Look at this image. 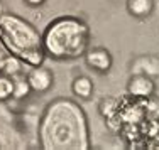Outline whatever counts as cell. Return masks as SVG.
<instances>
[{
    "label": "cell",
    "instance_id": "6da1fadb",
    "mask_svg": "<svg viewBox=\"0 0 159 150\" xmlns=\"http://www.w3.org/2000/svg\"><path fill=\"white\" fill-rule=\"evenodd\" d=\"M41 145L44 148H88V130L83 111L70 100L48 105L41 120Z\"/></svg>",
    "mask_w": 159,
    "mask_h": 150
},
{
    "label": "cell",
    "instance_id": "7a4b0ae2",
    "mask_svg": "<svg viewBox=\"0 0 159 150\" xmlns=\"http://www.w3.org/2000/svg\"><path fill=\"white\" fill-rule=\"evenodd\" d=\"M90 31L76 17H59L48 25L43 36L44 52L54 59H75L85 54Z\"/></svg>",
    "mask_w": 159,
    "mask_h": 150
},
{
    "label": "cell",
    "instance_id": "3957f363",
    "mask_svg": "<svg viewBox=\"0 0 159 150\" xmlns=\"http://www.w3.org/2000/svg\"><path fill=\"white\" fill-rule=\"evenodd\" d=\"M0 31L2 42L10 54L31 66H41L44 59L43 37L32 24L14 14H3L0 17Z\"/></svg>",
    "mask_w": 159,
    "mask_h": 150
},
{
    "label": "cell",
    "instance_id": "277c9868",
    "mask_svg": "<svg viewBox=\"0 0 159 150\" xmlns=\"http://www.w3.org/2000/svg\"><path fill=\"white\" fill-rule=\"evenodd\" d=\"M52 81H54V76L48 67L34 66L27 74V83L32 91L36 93H46L52 86Z\"/></svg>",
    "mask_w": 159,
    "mask_h": 150
},
{
    "label": "cell",
    "instance_id": "5b68a950",
    "mask_svg": "<svg viewBox=\"0 0 159 150\" xmlns=\"http://www.w3.org/2000/svg\"><path fill=\"white\" fill-rule=\"evenodd\" d=\"M127 89H129V95L135 96V98H151L154 95L156 86H154V81L149 76L135 74V76L130 78Z\"/></svg>",
    "mask_w": 159,
    "mask_h": 150
},
{
    "label": "cell",
    "instance_id": "8992f818",
    "mask_svg": "<svg viewBox=\"0 0 159 150\" xmlns=\"http://www.w3.org/2000/svg\"><path fill=\"white\" fill-rule=\"evenodd\" d=\"M85 61L92 69H97L100 73H107L112 67V56L110 52L103 47H97V49H90L85 54Z\"/></svg>",
    "mask_w": 159,
    "mask_h": 150
},
{
    "label": "cell",
    "instance_id": "52a82bcc",
    "mask_svg": "<svg viewBox=\"0 0 159 150\" xmlns=\"http://www.w3.org/2000/svg\"><path fill=\"white\" fill-rule=\"evenodd\" d=\"M154 9V0H127V10L134 17H147Z\"/></svg>",
    "mask_w": 159,
    "mask_h": 150
},
{
    "label": "cell",
    "instance_id": "ba28073f",
    "mask_svg": "<svg viewBox=\"0 0 159 150\" xmlns=\"http://www.w3.org/2000/svg\"><path fill=\"white\" fill-rule=\"evenodd\" d=\"M71 89H73V93L76 96L88 100L93 93V83H92V79L86 78V76H78L76 79L73 81V84H71Z\"/></svg>",
    "mask_w": 159,
    "mask_h": 150
},
{
    "label": "cell",
    "instance_id": "9c48e42d",
    "mask_svg": "<svg viewBox=\"0 0 159 150\" xmlns=\"http://www.w3.org/2000/svg\"><path fill=\"white\" fill-rule=\"evenodd\" d=\"M119 108H120L119 101L113 100V98H107L100 103V113L107 120H110V118H115L119 115Z\"/></svg>",
    "mask_w": 159,
    "mask_h": 150
},
{
    "label": "cell",
    "instance_id": "30bf717a",
    "mask_svg": "<svg viewBox=\"0 0 159 150\" xmlns=\"http://www.w3.org/2000/svg\"><path fill=\"white\" fill-rule=\"evenodd\" d=\"M14 96V78L7 74H0V101Z\"/></svg>",
    "mask_w": 159,
    "mask_h": 150
},
{
    "label": "cell",
    "instance_id": "8fae6325",
    "mask_svg": "<svg viewBox=\"0 0 159 150\" xmlns=\"http://www.w3.org/2000/svg\"><path fill=\"white\" fill-rule=\"evenodd\" d=\"M2 73L7 74V76H12V78H16L17 74L20 73V61H19L17 56H14V54L12 56H7Z\"/></svg>",
    "mask_w": 159,
    "mask_h": 150
},
{
    "label": "cell",
    "instance_id": "7c38bea8",
    "mask_svg": "<svg viewBox=\"0 0 159 150\" xmlns=\"http://www.w3.org/2000/svg\"><path fill=\"white\" fill-rule=\"evenodd\" d=\"M31 91V86L27 83V78L25 79H14V96L16 98H24L29 95Z\"/></svg>",
    "mask_w": 159,
    "mask_h": 150
},
{
    "label": "cell",
    "instance_id": "4fadbf2b",
    "mask_svg": "<svg viewBox=\"0 0 159 150\" xmlns=\"http://www.w3.org/2000/svg\"><path fill=\"white\" fill-rule=\"evenodd\" d=\"M5 59H7V54L3 52L2 49H0V73H2L3 69V64H5Z\"/></svg>",
    "mask_w": 159,
    "mask_h": 150
},
{
    "label": "cell",
    "instance_id": "5bb4252c",
    "mask_svg": "<svg viewBox=\"0 0 159 150\" xmlns=\"http://www.w3.org/2000/svg\"><path fill=\"white\" fill-rule=\"evenodd\" d=\"M25 3H29V5H32V7H37V5H41V3H44V0H25Z\"/></svg>",
    "mask_w": 159,
    "mask_h": 150
},
{
    "label": "cell",
    "instance_id": "9a60e30c",
    "mask_svg": "<svg viewBox=\"0 0 159 150\" xmlns=\"http://www.w3.org/2000/svg\"><path fill=\"white\" fill-rule=\"evenodd\" d=\"M3 15V5H2V2H0V17Z\"/></svg>",
    "mask_w": 159,
    "mask_h": 150
},
{
    "label": "cell",
    "instance_id": "2e32d148",
    "mask_svg": "<svg viewBox=\"0 0 159 150\" xmlns=\"http://www.w3.org/2000/svg\"><path fill=\"white\" fill-rule=\"evenodd\" d=\"M0 41H2V31H0Z\"/></svg>",
    "mask_w": 159,
    "mask_h": 150
}]
</instances>
